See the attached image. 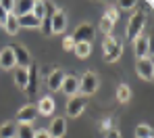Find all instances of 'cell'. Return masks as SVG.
I'll list each match as a JSON object with an SVG mask.
<instances>
[{
	"label": "cell",
	"instance_id": "obj_17",
	"mask_svg": "<svg viewBox=\"0 0 154 138\" xmlns=\"http://www.w3.org/2000/svg\"><path fill=\"white\" fill-rule=\"evenodd\" d=\"M35 109H38V113H42V115H52L54 113V101H52V96H42Z\"/></svg>",
	"mask_w": 154,
	"mask_h": 138
},
{
	"label": "cell",
	"instance_id": "obj_26",
	"mask_svg": "<svg viewBox=\"0 0 154 138\" xmlns=\"http://www.w3.org/2000/svg\"><path fill=\"white\" fill-rule=\"evenodd\" d=\"M104 19H108L110 23H115V21L119 19V11H117V8H108V11L104 13Z\"/></svg>",
	"mask_w": 154,
	"mask_h": 138
},
{
	"label": "cell",
	"instance_id": "obj_23",
	"mask_svg": "<svg viewBox=\"0 0 154 138\" xmlns=\"http://www.w3.org/2000/svg\"><path fill=\"white\" fill-rule=\"evenodd\" d=\"M129 98H131V90H129V86L121 84V86L117 88V101H119V103H127Z\"/></svg>",
	"mask_w": 154,
	"mask_h": 138
},
{
	"label": "cell",
	"instance_id": "obj_29",
	"mask_svg": "<svg viewBox=\"0 0 154 138\" xmlns=\"http://www.w3.org/2000/svg\"><path fill=\"white\" fill-rule=\"evenodd\" d=\"M63 48H65V50H73V48H75V42H73V38H71V36L63 38Z\"/></svg>",
	"mask_w": 154,
	"mask_h": 138
},
{
	"label": "cell",
	"instance_id": "obj_5",
	"mask_svg": "<svg viewBox=\"0 0 154 138\" xmlns=\"http://www.w3.org/2000/svg\"><path fill=\"white\" fill-rule=\"evenodd\" d=\"M38 75H40V69L38 65H29L27 67V86H25V92L29 98H35L38 96Z\"/></svg>",
	"mask_w": 154,
	"mask_h": 138
},
{
	"label": "cell",
	"instance_id": "obj_2",
	"mask_svg": "<svg viewBox=\"0 0 154 138\" xmlns=\"http://www.w3.org/2000/svg\"><path fill=\"white\" fill-rule=\"evenodd\" d=\"M146 25V13L144 11H135L129 19V25H127V38L129 40H135L137 36H142V29Z\"/></svg>",
	"mask_w": 154,
	"mask_h": 138
},
{
	"label": "cell",
	"instance_id": "obj_31",
	"mask_svg": "<svg viewBox=\"0 0 154 138\" xmlns=\"http://www.w3.org/2000/svg\"><path fill=\"white\" fill-rule=\"evenodd\" d=\"M119 6H121V8H133V6H135V2H133V0H121V2H119Z\"/></svg>",
	"mask_w": 154,
	"mask_h": 138
},
{
	"label": "cell",
	"instance_id": "obj_4",
	"mask_svg": "<svg viewBox=\"0 0 154 138\" xmlns=\"http://www.w3.org/2000/svg\"><path fill=\"white\" fill-rule=\"evenodd\" d=\"M85 107H88V98L81 96V94H75V96H71L67 101V115L69 117H77V115H81L85 111Z\"/></svg>",
	"mask_w": 154,
	"mask_h": 138
},
{
	"label": "cell",
	"instance_id": "obj_30",
	"mask_svg": "<svg viewBox=\"0 0 154 138\" xmlns=\"http://www.w3.org/2000/svg\"><path fill=\"white\" fill-rule=\"evenodd\" d=\"M44 6H46V17H52V15H54V13L58 11V8H56V6H54L52 2H44Z\"/></svg>",
	"mask_w": 154,
	"mask_h": 138
},
{
	"label": "cell",
	"instance_id": "obj_20",
	"mask_svg": "<svg viewBox=\"0 0 154 138\" xmlns=\"http://www.w3.org/2000/svg\"><path fill=\"white\" fill-rule=\"evenodd\" d=\"M73 53H75L79 59H88L90 53H92V44H88V42H79V44H75Z\"/></svg>",
	"mask_w": 154,
	"mask_h": 138
},
{
	"label": "cell",
	"instance_id": "obj_7",
	"mask_svg": "<svg viewBox=\"0 0 154 138\" xmlns=\"http://www.w3.org/2000/svg\"><path fill=\"white\" fill-rule=\"evenodd\" d=\"M135 71H137V75H140L142 80H146V82H150V80L154 78L152 59H150V56H144V59H137V61H135Z\"/></svg>",
	"mask_w": 154,
	"mask_h": 138
},
{
	"label": "cell",
	"instance_id": "obj_9",
	"mask_svg": "<svg viewBox=\"0 0 154 138\" xmlns=\"http://www.w3.org/2000/svg\"><path fill=\"white\" fill-rule=\"evenodd\" d=\"M38 117V109H35V105H25V107H21V109L17 111V121H19V126H31V121Z\"/></svg>",
	"mask_w": 154,
	"mask_h": 138
},
{
	"label": "cell",
	"instance_id": "obj_27",
	"mask_svg": "<svg viewBox=\"0 0 154 138\" xmlns=\"http://www.w3.org/2000/svg\"><path fill=\"white\" fill-rule=\"evenodd\" d=\"M42 29H44V34L46 36H52V25H50V17H46V19H42Z\"/></svg>",
	"mask_w": 154,
	"mask_h": 138
},
{
	"label": "cell",
	"instance_id": "obj_34",
	"mask_svg": "<svg viewBox=\"0 0 154 138\" xmlns=\"http://www.w3.org/2000/svg\"><path fill=\"white\" fill-rule=\"evenodd\" d=\"M100 128H102V130H106V132H108V130H112V128H110V119H104L102 124H100Z\"/></svg>",
	"mask_w": 154,
	"mask_h": 138
},
{
	"label": "cell",
	"instance_id": "obj_32",
	"mask_svg": "<svg viewBox=\"0 0 154 138\" xmlns=\"http://www.w3.org/2000/svg\"><path fill=\"white\" fill-rule=\"evenodd\" d=\"M33 138H50V134H48V130H35Z\"/></svg>",
	"mask_w": 154,
	"mask_h": 138
},
{
	"label": "cell",
	"instance_id": "obj_28",
	"mask_svg": "<svg viewBox=\"0 0 154 138\" xmlns=\"http://www.w3.org/2000/svg\"><path fill=\"white\" fill-rule=\"evenodd\" d=\"M112 25H115V23H110L108 19H104V17H102V21H100V29H102V31L106 34V36L110 34V29H112Z\"/></svg>",
	"mask_w": 154,
	"mask_h": 138
},
{
	"label": "cell",
	"instance_id": "obj_21",
	"mask_svg": "<svg viewBox=\"0 0 154 138\" xmlns=\"http://www.w3.org/2000/svg\"><path fill=\"white\" fill-rule=\"evenodd\" d=\"M15 84H17L21 90H25V86H27V69H23V67H17V69H15Z\"/></svg>",
	"mask_w": 154,
	"mask_h": 138
},
{
	"label": "cell",
	"instance_id": "obj_15",
	"mask_svg": "<svg viewBox=\"0 0 154 138\" xmlns=\"http://www.w3.org/2000/svg\"><path fill=\"white\" fill-rule=\"evenodd\" d=\"M0 67H4V69H13L15 67V55H13L11 46H4L0 50Z\"/></svg>",
	"mask_w": 154,
	"mask_h": 138
},
{
	"label": "cell",
	"instance_id": "obj_11",
	"mask_svg": "<svg viewBox=\"0 0 154 138\" xmlns=\"http://www.w3.org/2000/svg\"><path fill=\"white\" fill-rule=\"evenodd\" d=\"M60 90L71 98V96H75L79 94V78L77 75H65L63 78V84H60Z\"/></svg>",
	"mask_w": 154,
	"mask_h": 138
},
{
	"label": "cell",
	"instance_id": "obj_1",
	"mask_svg": "<svg viewBox=\"0 0 154 138\" xmlns=\"http://www.w3.org/2000/svg\"><path fill=\"white\" fill-rule=\"evenodd\" d=\"M102 48H104V61H106V63H115V61H119L121 55H123V42L117 40V38L110 36V34L104 36Z\"/></svg>",
	"mask_w": 154,
	"mask_h": 138
},
{
	"label": "cell",
	"instance_id": "obj_14",
	"mask_svg": "<svg viewBox=\"0 0 154 138\" xmlns=\"http://www.w3.org/2000/svg\"><path fill=\"white\" fill-rule=\"evenodd\" d=\"M63 78H65V73H63V69H60V67H56V69H52L50 73H48V78H46V82H48V88H50L52 92H56V90H60V84H63Z\"/></svg>",
	"mask_w": 154,
	"mask_h": 138
},
{
	"label": "cell",
	"instance_id": "obj_25",
	"mask_svg": "<svg viewBox=\"0 0 154 138\" xmlns=\"http://www.w3.org/2000/svg\"><path fill=\"white\" fill-rule=\"evenodd\" d=\"M135 138H152V128L150 126H137L135 128Z\"/></svg>",
	"mask_w": 154,
	"mask_h": 138
},
{
	"label": "cell",
	"instance_id": "obj_3",
	"mask_svg": "<svg viewBox=\"0 0 154 138\" xmlns=\"http://www.w3.org/2000/svg\"><path fill=\"white\" fill-rule=\"evenodd\" d=\"M98 90V75L96 73H92V71H85L81 78H79V92H81V96H92L94 92Z\"/></svg>",
	"mask_w": 154,
	"mask_h": 138
},
{
	"label": "cell",
	"instance_id": "obj_16",
	"mask_svg": "<svg viewBox=\"0 0 154 138\" xmlns=\"http://www.w3.org/2000/svg\"><path fill=\"white\" fill-rule=\"evenodd\" d=\"M33 8V0H19L15 2V8H13V15L15 17H23V15H29Z\"/></svg>",
	"mask_w": 154,
	"mask_h": 138
},
{
	"label": "cell",
	"instance_id": "obj_33",
	"mask_svg": "<svg viewBox=\"0 0 154 138\" xmlns=\"http://www.w3.org/2000/svg\"><path fill=\"white\" fill-rule=\"evenodd\" d=\"M106 138H123V136H121L119 130H108V132H106Z\"/></svg>",
	"mask_w": 154,
	"mask_h": 138
},
{
	"label": "cell",
	"instance_id": "obj_12",
	"mask_svg": "<svg viewBox=\"0 0 154 138\" xmlns=\"http://www.w3.org/2000/svg\"><path fill=\"white\" fill-rule=\"evenodd\" d=\"M50 25H52V34H60V31H65L67 27V15H65V11H56L54 15L50 17Z\"/></svg>",
	"mask_w": 154,
	"mask_h": 138
},
{
	"label": "cell",
	"instance_id": "obj_24",
	"mask_svg": "<svg viewBox=\"0 0 154 138\" xmlns=\"http://www.w3.org/2000/svg\"><path fill=\"white\" fill-rule=\"evenodd\" d=\"M33 134H35L33 126H19V128H17V136L15 138H33Z\"/></svg>",
	"mask_w": 154,
	"mask_h": 138
},
{
	"label": "cell",
	"instance_id": "obj_8",
	"mask_svg": "<svg viewBox=\"0 0 154 138\" xmlns=\"http://www.w3.org/2000/svg\"><path fill=\"white\" fill-rule=\"evenodd\" d=\"M11 50H13V55H15V65H17V67L27 69V67L31 65V56H29V53H27L25 46H21V44H13Z\"/></svg>",
	"mask_w": 154,
	"mask_h": 138
},
{
	"label": "cell",
	"instance_id": "obj_22",
	"mask_svg": "<svg viewBox=\"0 0 154 138\" xmlns=\"http://www.w3.org/2000/svg\"><path fill=\"white\" fill-rule=\"evenodd\" d=\"M4 31H6L8 36H15V34L19 31V23H17V17H15V15H8V19H6V23H4Z\"/></svg>",
	"mask_w": 154,
	"mask_h": 138
},
{
	"label": "cell",
	"instance_id": "obj_18",
	"mask_svg": "<svg viewBox=\"0 0 154 138\" xmlns=\"http://www.w3.org/2000/svg\"><path fill=\"white\" fill-rule=\"evenodd\" d=\"M17 23H19V29L21 27H40V19H35L31 13L29 15H23V17H17Z\"/></svg>",
	"mask_w": 154,
	"mask_h": 138
},
{
	"label": "cell",
	"instance_id": "obj_6",
	"mask_svg": "<svg viewBox=\"0 0 154 138\" xmlns=\"http://www.w3.org/2000/svg\"><path fill=\"white\" fill-rule=\"evenodd\" d=\"M71 38H73V42L79 44V42H88V44H92V40H94V27L90 25V23H81V25H77L75 31L71 34Z\"/></svg>",
	"mask_w": 154,
	"mask_h": 138
},
{
	"label": "cell",
	"instance_id": "obj_10",
	"mask_svg": "<svg viewBox=\"0 0 154 138\" xmlns=\"http://www.w3.org/2000/svg\"><path fill=\"white\" fill-rule=\"evenodd\" d=\"M133 50L137 59H144V56H150V38L148 36H137L133 40Z\"/></svg>",
	"mask_w": 154,
	"mask_h": 138
},
{
	"label": "cell",
	"instance_id": "obj_13",
	"mask_svg": "<svg viewBox=\"0 0 154 138\" xmlns=\"http://www.w3.org/2000/svg\"><path fill=\"white\" fill-rule=\"evenodd\" d=\"M65 132H67V121H65V117H54L50 128H48L50 138H60V136H65Z\"/></svg>",
	"mask_w": 154,
	"mask_h": 138
},
{
	"label": "cell",
	"instance_id": "obj_19",
	"mask_svg": "<svg viewBox=\"0 0 154 138\" xmlns=\"http://www.w3.org/2000/svg\"><path fill=\"white\" fill-rule=\"evenodd\" d=\"M15 136H17V126L15 124L6 121V124L0 126V138H15Z\"/></svg>",
	"mask_w": 154,
	"mask_h": 138
}]
</instances>
